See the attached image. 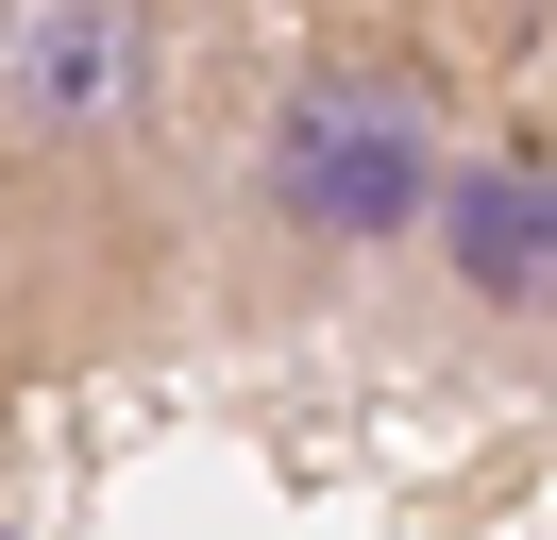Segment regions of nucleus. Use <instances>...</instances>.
Instances as JSON below:
<instances>
[{
    "label": "nucleus",
    "instance_id": "nucleus-1",
    "mask_svg": "<svg viewBox=\"0 0 557 540\" xmlns=\"http://www.w3.org/2000/svg\"><path fill=\"white\" fill-rule=\"evenodd\" d=\"M440 202H456V169H440V101H422L406 68L321 51L305 85L271 101V220L305 236V254H388V236H422Z\"/></svg>",
    "mask_w": 557,
    "mask_h": 540
},
{
    "label": "nucleus",
    "instance_id": "nucleus-2",
    "mask_svg": "<svg viewBox=\"0 0 557 540\" xmlns=\"http://www.w3.org/2000/svg\"><path fill=\"white\" fill-rule=\"evenodd\" d=\"M0 119L35 152H136L170 119V34L119 17V0H69V17H17L0 34Z\"/></svg>",
    "mask_w": 557,
    "mask_h": 540
},
{
    "label": "nucleus",
    "instance_id": "nucleus-3",
    "mask_svg": "<svg viewBox=\"0 0 557 540\" xmlns=\"http://www.w3.org/2000/svg\"><path fill=\"white\" fill-rule=\"evenodd\" d=\"M440 254H456V287H490V304H541V287H557V169H541V152H490V169H456V202H440Z\"/></svg>",
    "mask_w": 557,
    "mask_h": 540
}]
</instances>
